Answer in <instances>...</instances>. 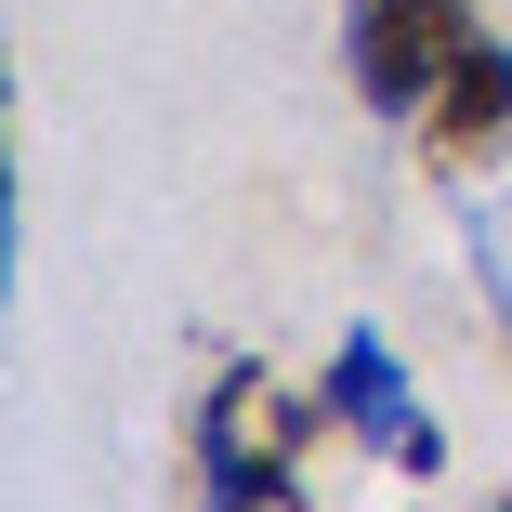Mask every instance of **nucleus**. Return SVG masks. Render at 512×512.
Wrapping results in <instances>:
<instances>
[{"label":"nucleus","mask_w":512,"mask_h":512,"mask_svg":"<svg viewBox=\"0 0 512 512\" xmlns=\"http://www.w3.org/2000/svg\"><path fill=\"white\" fill-rule=\"evenodd\" d=\"M316 434H329V394L316 381H289V368H263V355H224L211 381H197V447H184V473H197V499H302V460H316Z\"/></svg>","instance_id":"obj_1"},{"label":"nucleus","mask_w":512,"mask_h":512,"mask_svg":"<svg viewBox=\"0 0 512 512\" xmlns=\"http://www.w3.org/2000/svg\"><path fill=\"white\" fill-rule=\"evenodd\" d=\"M473 0H342V79H355V106L394 119V132H421L434 106V79L473 53Z\"/></svg>","instance_id":"obj_2"},{"label":"nucleus","mask_w":512,"mask_h":512,"mask_svg":"<svg viewBox=\"0 0 512 512\" xmlns=\"http://www.w3.org/2000/svg\"><path fill=\"white\" fill-rule=\"evenodd\" d=\"M316 394H329V434H355L368 460H394V473H447V421H434V394L407 381V355H394L381 329H342V342L316 355Z\"/></svg>","instance_id":"obj_3"},{"label":"nucleus","mask_w":512,"mask_h":512,"mask_svg":"<svg viewBox=\"0 0 512 512\" xmlns=\"http://www.w3.org/2000/svg\"><path fill=\"white\" fill-rule=\"evenodd\" d=\"M512 145V40H473L447 79H434V106H421V158L434 171H473Z\"/></svg>","instance_id":"obj_4"},{"label":"nucleus","mask_w":512,"mask_h":512,"mask_svg":"<svg viewBox=\"0 0 512 512\" xmlns=\"http://www.w3.org/2000/svg\"><path fill=\"white\" fill-rule=\"evenodd\" d=\"M473 276H486V302L512 316V197H486V211H473Z\"/></svg>","instance_id":"obj_5"}]
</instances>
